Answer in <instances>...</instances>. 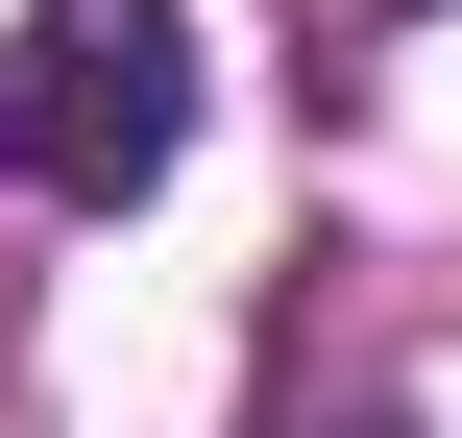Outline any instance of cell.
I'll use <instances>...</instances> for the list:
<instances>
[{
    "mask_svg": "<svg viewBox=\"0 0 462 438\" xmlns=\"http://www.w3.org/2000/svg\"><path fill=\"white\" fill-rule=\"evenodd\" d=\"M171 146H195V24H171V0H24V49H0V171L73 195V219H122Z\"/></svg>",
    "mask_w": 462,
    "mask_h": 438,
    "instance_id": "1",
    "label": "cell"
}]
</instances>
